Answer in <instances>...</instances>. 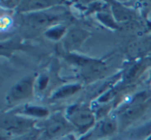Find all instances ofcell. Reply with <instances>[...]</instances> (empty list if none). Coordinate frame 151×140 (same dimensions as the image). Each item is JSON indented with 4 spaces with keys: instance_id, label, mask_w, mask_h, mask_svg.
Listing matches in <instances>:
<instances>
[{
    "instance_id": "cell-7",
    "label": "cell",
    "mask_w": 151,
    "mask_h": 140,
    "mask_svg": "<svg viewBox=\"0 0 151 140\" xmlns=\"http://www.w3.org/2000/svg\"><path fill=\"white\" fill-rule=\"evenodd\" d=\"M25 113L30 115H34V116H38V117H42L46 116L48 114V110L42 107H29L25 110Z\"/></svg>"
},
{
    "instance_id": "cell-6",
    "label": "cell",
    "mask_w": 151,
    "mask_h": 140,
    "mask_svg": "<svg viewBox=\"0 0 151 140\" xmlns=\"http://www.w3.org/2000/svg\"><path fill=\"white\" fill-rule=\"evenodd\" d=\"M65 28L63 26H57V27H54L52 29L48 30L46 32V36L50 38H53V40H58L62 36V34L64 33Z\"/></svg>"
},
{
    "instance_id": "cell-5",
    "label": "cell",
    "mask_w": 151,
    "mask_h": 140,
    "mask_svg": "<svg viewBox=\"0 0 151 140\" xmlns=\"http://www.w3.org/2000/svg\"><path fill=\"white\" fill-rule=\"evenodd\" d=\"M80 89V85L78 84H73V85H66L61 87L60 89H58L55 94L53 96L54 99H60V98H64V96H70V94H75L76 91H78Z\"/></svg>"
},
{
    "instance_id": "cell-12",
    "label": "cell",
    "mask_w": 151,
    "mask_h": 140,
    "mask_svg": "<svg viewBox=\"0 0 151 140\" xmlns=\"http://www.w3.org/2000/svg\"><path fill=\"white\" fill-rule=\"evenodd\" d=\"M60 130H61V125L56 123L55 125L50 128V130H49V135H54V134H56L57 132H59Z\"/></svg>"
},
{
    "instance_id": "cell-13",
    "label": "cell",
    "mask_w": 151,
    "mask_h": 140,
    "mask_svg": "<svg viewBox=\"0 0 151 140\" xmlns=\"http://www.w3.org/2000/svg\"><path fill=\"white\" fill-rule=\"evenodd\" d=\"M48 81H49V78L46 77V76L40 77V89H44V88L46 87L47 84H48Z\"/></svg>"
},
{
    "instance_id": "cell-10",
    "label": "cell",
    "mask_w": 151,
    "mask_h": 140,
    "mask_svg": "<svg viewBox=\"0 0 151 140\" xmlns=\"http://www.w3.org/2000/svg\"><path fill=\"white\" fill-rule=\"evenodd\" d=\"M140 69H141V63H138V65H136L134 67H132V69H130V71L128 72L127 76H126L127 80L132 79V78H134V76L137 75V73H138V72L140 71Z\"/></svg>"
},
{
    "instance_id": "cell-1",
    "label": "cell",
    "mask_w": 151,
    "mask_h": 140,
    "mask_svg": "<svg viewBox=\"0 0 151 140\" xmlns=\"http://www.w3.org/2000/svg\"><path fill=\"white\" fill-rule=\"evenodd\" d=\"M73 108L75 111H69V114L71 115V121L80 129H88L93 123L92 114L88 110H77L76 107Z\"/></svg>"
},
{
    "instance_id": "cell-4",
    "label": "cell",
    "mask_w": 151,
    "mask_h": 140,
    "mask_svg": "<svg viewBox=\"0 0 151 140\" xmlns=\"http://www.w3.org/2000/svg\"><path fill=\"white\" fill-rule=\"evenodd\" d=\"M142 107L140 105H136L134 107H130L127 110H125V112H123L120 116L122 123H127V121H132L134 118L139 116V115L142 113Z\"/></svg>"
},
{
    "instance_id": "cell-14",
    "label": "cell",
    "mask_w": 151,
    "mask_h": 140,
    "mask_svg": "<svg viewBox=\"0 0 151 140\" xmlns=\"http://www.w3.org/2000/svg\"><path fill=\"white\" fill-rule=\"evenodd\" d=\"M147 140H151V136H150V137H149V138H148V139H147Z\"/></svg>"
},
{
    "instance_id": "cell-2",
    "label": "cell",
    "mask_w": 151,
    "mask_h": 140,
    "mask_svg": "<svg viewBox=\"0 0 151 140\" xmlns=\"http://www.w3.org/2000/svg\"><path fill=\"white\" fill-rule=\"evenodd\" d=\"M30 121L17 116H9L2 120V127L7 130H24L29 128Z\"/></svg>"
},
{
    "instance_id": "cell-8",
    "label": "cell",
    "mask_w": 151,
    "mask_h": 140,
    "mask_svg": "<svg viewBox=\"0 0 151 140\" xmlns=\"http://www.w3.org/2000/svg\"><path fill=\"white\" fill-rule=\"evenodd\" d=\"M99 19L103 22L105 25H107L108 27L111 28H117V25L114 22V20L111 18V16L107 15V14H99Z\"/></svg>"
},
{
    "instance_id": "cell-11",
    "label": "cell",
    "mask_w": 151,
    "mask_h": 140,
    "mask_svg": "<svg viewBox=\"0 0 151 140\" xmlns=\"http://www.w3.org/2000/svg\"><path fill=\"white\" fill-rule=\"evenodd\" d=\"M114 11H115L114 12L115 16L119 20H124V19H126V18H128L127 13H126L125 11H123V9H115V7H114Z\"/></svg>"
},
{
    "instance_id": "cell-3",
    "label": "cell",
    "mask_w": 151,
    "mask_h": 140,
    "mask_svg": "<svg viewBox=\"0 0 151 140\" xmlns=\"http://www.w3.org/2000/svg\"><path fill=\"white\" fill-rule=\"evenodd\" d=\"M32 90V83L31 80H23V81L19 82L17 85L14 86L13 90H12V96L14 99H23L28 96L31 94Z\"/></svg>"
},
{
    "instance_id": "cell-9",
    "label": "cell",
    "mask_w": 151,
    "mask_h": 140,
    "mask_svg": "<svg viewBox=\"0 0 151 140\" xmlns=\"http://www.w3.org/2000/svg\"><path fill=\"white\" fill-rule=\"evenodd\" d=\"M116 130V125L113 120H106L105 123L101 125V131H103L104 134H112L114 131Z\"/></svg>"
}]
</instances>
